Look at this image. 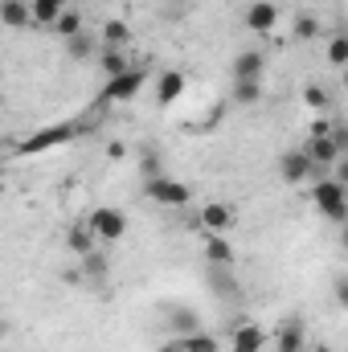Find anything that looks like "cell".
<instances>
[{
  "instance_id": "1",
  "label": "cell",
  "mask_w": 348,
  "mask_h": 352,
  "mask_svg": "<svg viewBox=\"0 0 348 352\" xmlns=\"http://www.w3.org/2000/svg\"><path fill=\"white\" fill-rule=\"evenodd\" d=\"M312 197H316V209H320L328 221H340V226H348V188L336 180V176L316 180Z\"/></svg>"
},
{
  "instance_id": "2",
  "label": "cell",
  "mask_w": 348,
  "mask_h": 352,
  "mask_svg": "<svg viewBox=\"0 0 348 352\" xmlns=\"http://www.w3.org/2000/svg\"><path fill=\"white\" fill-rule=\"evenodd\" d=\"M279 176H283L287 184H303V180H312V176H316V180H324V176H332V173H324V168H320L303 148H299V152H287V156L279 160Z\"/></svg>"
},
{
  "instance_id": "3",
  "label": "cell",
  "mask_w": 348,
  "mask_h": 352,
  "mask_svg": "<svg viewBox=\"0 0 348 352\" xmlns=\"http://www.w3.org/2000/svg\"><path fill=\"white\" fill-rule=\"evenodd\" d=\"M148 197H152L156 205H164V209H184V205L193 201L188 184H180L173 176H152V180H148Z\"/></svg>"
},
{
  "instance_id": "4",
  "label": "cell",
  "mask_w": 348,
  "mask_h": 352,
  "mask_svg": "<svg viewBox=\"0 0 348 352\" xmlns=\"http://www.w3.org/2000/svg\"><path fill=\"white\" fill-rule=\"evenodd\" d=\"M144 78H148L144 66H131L127 74L107 78V87H102V102H127V98H135V94L144 90Z\"/></svg>"
},
{
  "instance_id": "5",
  "label": "cell",
  "mask_w": 348,
  "mask_h": 352,
  "mask_svg": "<svg viewBox=\"0 0 348 352\" xmlns=\"http://www.w3.org/2000/svg\"><path fill=\"white\" fill-rule=\"evenodd\" d=\"M74 135H78V123H54V127H45V131H33L29 144H21V152H25V156H33V152H50L54 144H70Z\"/></svg>"
},
{
  "instance_id": "6",
  "label": "cell",
  "mask_w": 348,
  "mask_h": 352,
  "mask_svg": "<svg viewBox=\"0 0 348 352\" xmlns=\"http://www.w3.org/2000/svg\"><path fill=\"white\" fill-rule=\"evenodd\" d=\"M90 230L98 234V242H119L123 234H127V217L119 213V209H111V205H102V209H94L87 217Z\"/></svg>"
},
{
  "instance_id": "7",
  "label": "cell",
  "mask_w": 348,
  "mask_h": 352,
  "mask_svg": "<svg viewBox=\"0 0 348 352\" xmlns=\"http://www.w3.org/2000/svg\"><path fill=\"white\" fill-rule=\"evenodd\" d=\"M197 226H201L205 234H230V230H234V209L221 205V201H209V205L197 213Z\"/></svg>"
},
{
  "instance_id": "8",
  "label": "cell",
  "mask_w": 348,
  "mask_h": 352,
  "mask_svg": "<svg viewBox=\"0 0 348 352\" xmlns=\"http://www.w3.org/2000/svg\"><path fill=\"white\" fill-rule=\"evenodd\" d=\"M262 70H266V58L262 50H242L230 66V78L234 82H262Z\"/></svg>"
},
{
  "instance_id": "9",
  "label": "cell",
  "mask_w": 348,
  "mask_h": 352,
  "mask_svg": "<svg viewBox=\"0 0 348 352\" xmlns=\"http://www.w3.org/2000/svg\"><path fill=\"white\" fill-rule=\"evenodd\" d=\"M262 344H266V332L259 324H242V328L230 332V349L234 352H262Z\"/></svg>"
},
{
  "instance_id": "10",
  "label": "cell",
  "mask_w": 348,
  "mask_h": 352,
  "mask_svg": "<svg viewBox=\"0 0 348 352\" xmlns=\"http://www.w3.org/2000/svg\"><path fill=\"white\" fill-rule=\"evenodd\" d=\"M274 21H279V8H274L270 0H254V4L246 8V25H250L254 33H270Z\"/></svg>"
},
{
  "instance_id": "11",
  "label": "cell",
  "mask_w": 348,
  "mask_h": 352,
  "mask_svg": "<svg viewBox=\"0 0 348 352\" xmlns=\"http://www.w3.org/2000/svg\"><path fill=\"white\" fill-rule=\"evenodd\" d=\"M205 258L209 266H234V246L226 234H205Z\"/></svg>"
},
{
  "instance_id": "12",
  "label": "cell",
  "mask_w": 348,
  "mask_h": 352,
  "mask_svg": "<svg viewBox=\"0 0 348 352\" xmlns=\"http://www.w3.org/2000/svg\"><path fill=\"white\" fill-rule=\"evenodd\" d=\"M168 328H173V336H193V332H201V320H197V311L193 307H173L168 311Z\"/></svg>"
},
{
  "instance_id": "13",
  "label": "cell",
  "mask_w": 348,
  "mask_h": 352,
  "mask_svg": "<svg viewBox=\"0 0 348 352\" xmlns=\"http://www.w3.org/2000/svg\"><path fill=\"white\" fill-rule=\"evenodd\" d=\"M66 246H70L74 254H90V250L98 246V234L90 230V221H78V226H70V234H66Z\"/></svg>"
},
{
  "instance_id": "14",
  "label": "cell",
  "mask_w": 348,
  "mask_h": 352,
  "mask_svg": "<svg viewBox=\"0 0 348 352\" xmlns=\"http://www.w3.org/2000/svg\"><path fill=\"white\" fill-rule=\"evenodd\" d=\"M184 94V74L180 70H164L160 74V82H156V98H160V107H168Z\"/></svg>"
},
{
  "instance_id": "15",
  "label": "cell",
  "mask_w": 348,
  "mask_h": 352,
  "mask_svg": "<svg viewBox=\"0 0 348 352\" xmlns=\"http://www.w3.org/2000/svg\"><path fill=\"white\" fill-rule=\"evenodd\" d=\"M102 45L107 50H127L131 45V25L127 21H107L102 25Z\"/></svg>"
},
{
  "instance_id": "16",
  "label": "cell",
  "mask_w": 348,
  "mask_h": 352,
  "mask_svg": "<svg viewBox=\"0 0 348 352\" xmlns=\"http://www.w3.org/2000/svg\"><path fill=\"white\" fill-rule=\"evenodd\" d=\"M0 16H4L8 29H21V25L33 21V8H29V0H4L0 4Z\"/></svg>"
},
{
  "instance_id": "17",
  "label": "cell",
  "mask_w": 348,
  "mask_h": 352,
  "mask_svg": "<svg viewBox=\"0 0 348 352\" xmlns=\"http://www.w3.org/2000/svg\"><path fill=\"white\" fill-rule=\"evenodd\" d=\"M29 8L37 25H58V16L66 12V0H29Z\"/></svg>"
},
{
  "instance_id": "18",
  "label": "cell",
  "mask_w": 348,
  "mask_h": 352,
  "mask_svg": "<svg viewBox=\"0 0 348 352\" xmlns=\"http://www.w3.org/2000/svg\"><path fill=\"white\" fill-rule=\"evenodd\" d=\"M98 70H102L107 78H119V74H127L131 66H127L123 50H102V54H98Z\"/></svg>"
},
{
  "instance_id": "19",
  "label": "cell",
  "mask_w": 348,
  "mask_h": 352,
  "mask_svg": "<svg viewBox=\"0 0 348 352\" xmlns=\"http://www.w3.org/2000/svg\"><path fill=\"white\" fill-rule=\"evenodd\" d=\"M274 349L279 352H303V328L299 324H283L279 336H274Z\"/></svg>"
},
{
  "instance_id": "20",
  "label": "cell",
  "mask_w": 348,
  "mask_h": 352,
  "mask_svg": "<svg viewBox=\"0 0 348 352\" xmlns=\"http://www.w3.org/2000/svg\"><path fill=\"white\" fill-rule=\"evenodd\" d=\"M180 344H184V352H217V349H221V340H217V336H209L205 328H201V332H193V336H180Z\"/></svg>"
},
{
  "instance_id": "21",
  "label": "cell",
  "mask_w": 348,
  "mask_h": 352,
  "mask_svg": "<svg viewBox=\"0 0 348 352\" xmlns=\"http://www.w3.org/2000/svg\"><path fill=\"white\" fill-rule=\"evenodd\" d=\"M328 66H336V70L348 66V33H336V37L328 41Z\"/></svg>"
},
{
  "instance_id": "22",
  "label": "cell",
  "mask_w": 348,
  "mask_h": 352,
  "mask_svg": "<svg viewBox=\"0 0 348 352\" xmlns=\"http://www.w3.org/2000/svg\"><path fill=\"white\" fill-rule=\"evenodd\" d=\"M234 102H238V107L262 102V82H234Z\"/></svg>"
},
{
  "instance_id": "23",
  "label": "cell",
  "mask_w": 348,
  "mask_h": 352,
  "mask_svg": "<svg viewBox=\"0 0 348 352\" xmlns=\"http://www.w3.org/2000/svg\"><path fill=\"white\" fill-rule=\"evenodd\" d=\"M83 274H87V278H94V283H102V278H107V258H102L98 250L83 254Z\"/></svg>"
},
{
  "instance_id": "24",
  "label": "cell",
  "mask_w": 348,
  "mask_h": 352,
  "mask_svg": "<svg viewBox=\"0 0 348 352\" xmlns=\"http://www.w3.org/2000/svg\"><path fill=\"white\" fill-rule=\"evenodd\" d=\"M54 29H58V33H62V37H66V41H70V37H78V33H83V16H78V12H70V8H66V12H62V16H58V25H54Z\"/></svg>"
},
{
  "instance_id": "25",
  "label": "cell",
  "mask_w": 348,
  "mask_h": 352,
  "mask_svg": "<svg viewBox=\"0 0 348 352\" xmlns=\"http://www.w3.org/2000/svg\"><path fill=\"white\" fill-rule=\"evenodd\" d=\"M140 173L148 176V180H152V176H164V168H160V156H156L152 148L144 152V160H140Z\"/></svg>"
},
{
  "instance_id": "26",
  "label": "cell",
  "mask_w": 348,
  "mask_h": 352,
  "mask_svg": "<svg viewBox=\"0 0 348 352\" xmlns=\"http://www.w3.org/2000/svg\"><path fill=\"white\" fill-rule=\"evenodd\" d=\"M66 50H70V58H90V37H87V33L70 37V41H66Z\"/></svg>"
},
{
  "instance_id": "27",
  "label": "cell",
  "mask_w": 348,
  "mask_h": 352,
  "mask_svg": "<svg viewBox=\"0 0 348 352\" xmlns=\"http://www.w3.org/2000/svg\"><path fill=\"white\" fill-rule=\"evenodd\" d=\"M295 37H303V41H307V37H316V16H307V12H303V16H295Z\"/></svg>"
},
{
  "instance_id": "28",
  "label": "cell",
  "mask_w": 348,
  "mask_h": 352,
  "mask_svg": "<svg viewBox=\"0 0 348 352\" xmlns=\"http://www.w3.org/2000/svg\"><path fill=\"white\" fill-rule=\"evenodd\" d=\"M303 98H307V107H316V111H328V94L320 87H307L303 90Z\"/></svg>"
},
{
  "instance_id": "29",
  "label": "cell",
  "mask_w": 348,
  "mask_h": 352,
  "mask_svg": "<svg viewBox=\"0 0 348 352\" xmlns=\"http://www.w3.org/2000/svg\"><path fill=\"white\" fill-rule=\"evenodd\" d=\"M332 291H336V303L348 307V274H336V278H332Z\"/></svg>"
},
{
  "instance_id": "30",
  "label": "cell",
  "mask_w": 348,
  "mask_h": 352,
  "mask_svg": "<svg viewBox=\"0 0 348 352\" xmlns=\"http://www.w3.org/2000/svg\"><path fill=\"white\" fill-rule=\"evenodd\" d=\"M332 140H336V148H340V152H348V123L332 127Z\"/></svg>"
},
{
  "instance_id": "31",
  "label": "cell",
  "mask_w": 348,
  "mask_h": 352,
  "mask_svg": "<svg viewBox=\"0 0 348 352\" xmlns=\"http://www.w3.org/2000/svg\"><path fill=\"white\" fill-rule=\"evenodd\" d=\"M107 156H111V160H123V156H127V144H119V140L107 144Z\"/></svg>"
},
{
  "instance_id": "32",
  "label": "cell",
  "mask_w": 348,
  "mask_h": 352,
  "mask_svg": "<svg viewBox=\"0 0 348 352\" xmlns=\"http://www.w3.org/2000/svg\"><path fill=\"white\" fill-rule=\"evenodd\" d=\"M332 176H336V180L348 188V156H340V164H336V173H332Z\"/></svg>"
},
{
  "instance_id": "33",
  "label": "cell",
  "mask_w": 348,
  "mask_h": 352,
  "mask_svg": "<svg viewBox=\"0 0 348 352\" xmlns=\"http://www.w3.org/2000/svg\"><path fill=\"white\" fill-rule=\"evenodd\" d=\"M156 352H184V344H180V340H173V344H160Z\"/></svg>"
},
{
  "instance_id": "34",
  "label": "cell",
  "mask_w": 348,
  "mask_h": 352,
  "mask_svg": "<svg viewBox=\"0 0 348 352\" xmlns=\"http://www.w3.org/2000/svg\"><path fill=\"white\" fill-rule=\"evenodd\" d=\"M340 242H345V250H348V226H345V234H340Z\"/></svg>"
},
{
  "instance_id": "35",
  "label": "cell",
  "mask_w": 348,
  "mask_h": 352,
  "mask_svg": "<svg viewBox=\"0 0 348 352\" xmlns=\"http://www.w3.org/2000/svg\"><path fill=\"white\" fill-rule=\"evenodd\" d=\"M340 82H345V90H348V66H345V74H340Z\"/></svg>"
},
{
  "instance_id": "36",
  "label": "cell",
  "mask_w": 348,
  "mask_h": 352,
  "mask_svg": "<svg viewBox=\"0 0 348 352\" xmlns=\"http://www.w3.org/2000/svg\"><path fill=\"white\" fill-rule=\"evenodd\" d=\"M316 352H332V349H328V344H320V349H316Z\"/></svg>"
}]
</instances>
